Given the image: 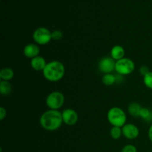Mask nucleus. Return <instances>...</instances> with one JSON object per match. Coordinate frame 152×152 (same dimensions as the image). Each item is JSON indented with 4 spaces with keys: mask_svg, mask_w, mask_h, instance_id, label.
Returning <instances> with one entry per match:
<instances>
[{
    "mask_svg": "<svg viewBox=\"0 0 152 152\" xmlns=\"http://www.w3.org/2000/svg\"><path fill=\"white\" fill-rule=\"evenodd\" d=\"M123 135L129 140H134L139 136L140 131L137 126L133 123H127L122 127Z\"/></svg>",
    "mask_w": 152,
    "mask_h": 152,
    "instance_id": "1a4fd4ad",
    "label": "nucleus"
},
{
    "mask_svg": "<svg viewBox=\"0 0 152 152\" xmlns=\"http://www.w3.org/2000/svg\"><path fill=\"white\" fill-rule=\"evenodd\" d=\"M148 138H149L150 141L152 142V125L149 127L148 129Z\"/></svg>",
    "mask_w": 152,
    "mask_h": 152,
    "instance_id": "b1692460",
    "label": "nucleus"
},
{
    "mask_svg": "<svg viewBox=\"0 0 152 152\" xmlns=\"http://www.w3.org/2000/svg\"><path fill=\"white\" fill-rule=\"evenodd\" d=\"M6 115H7V111H6V109L4 108V107L1 106L0 108V120L2 121L4 118H5Z\"/></svg>",
    "mask_w": 152,
    "mask_h": 152,
    "instance_id": "5701e85b",
    "label": "nucleus"
},
{
    "mask_svg": "<svg viewBox=\"0 0 152 152\" xmlns=\"http://www.w3.org/2000/svg\"><path fill=\"white\" fill-rule=\"evenodd\" d=\"M140 118L146 123H151L152 122V111L149 108L142 107L140 113Z\"/></svg>",
    "mask_w": 152,
    "mask_h": 152,
    "instance_id": "2eb2a0df",
    "label": "nucleus"
},
{
    "mask_svg": "<svg viewBox=\"0 0 152 152\" xmlns=\"http://www.w3.org/2000/svg\"><path fill=\"white\" fill-rule=\"evenodd\" d=\"M12 91V86L9 81L1 80L0 83V93L1 95H8Z\"/></svg>",
    "mask_w": 152,
    "mask_h": 152,
    "instance_id": "dca6fc26",
    "label": "nucleus"
},
{
    "mask_svg": "<svg viewBox=\"0 0 152 152\" xmlns=\"http://www.w3.org/2000/svg\"><path fill=\"white\" fill-rule=\"evenodd\" d=\"M65 102V96L59 91H53L48 95L46 105L50 110H58L62 108Z\"/></svg>",
    "mask_w": 152,
    "mask_h": 152,
    "instance_id": "39448f33",
    "label": "nucleus"
},
{
    "mask_svg": "<svg viewBox=\"0 0 152 152\" xmlns=\"http://www.w3.org/2000/svg\"><path fill=\"white\" fill-rule=\"evenodd\" d=\"M47 62L44 57L40 56H37L33 58L31 60V66L34 70L37 71H43L45 68Z\"/></svg>",
    "mask_w": 152,
    "mask_h": 152,
    "instance_id": "9b49d317",
    "label": "nucleus"
},
{
    "mask_svg": "<svg viewBox=\"0 0 152 152\" xmlns=\"http://www.w3.org/2000/svg\"><path fill=\"white\" fill-rule=\"evenodd\" d=\"M63 123L67 126H74L78 122V114L76 111L71 108H66L62 112Z\"/></svg>",
    "mask_w": 152,
    "mask_h": 152,
    "instance_id": "6e6552de",
    "label": "nucleus"
},
{
    "mask_svg": "<svg viewBox=\"0 0 152 152\" xmlns=\"http://www.w3.org/2000/svg\"><path fill=\"white\" fill-rule=\"evenodd\" d=\"M125 56V49L121 45H114L111 50V57L115 61L123 59Z\"/></svg>",
    "mask_w": 152,
    "mask_h": 152,
    "instance_id": "f8f14e48",
    "label": "nucleus"
},
{
    "mask_svg": "<svg viewBox=\"0 0 152 152\" xmlns=\"http://www.w3.org/2000/svg\"><path fill=\"white\" fill-rule=\"evenodd\" d=\"M142 107L137 102H132L128 106V111L133 117H140V113Z\"/></svg>",
    "mask_w": 152,
    "mask_h": 152,
    "instance_id": "ddd939ff",
    "label": "nucleus"
},
{
    "mask_svg": "<svg viewBox=\"0 0 152 152\" xmlns=\"http://www.w3.org/2000/svg\"><path fill=\"white\" fill-rule=\"evenodd\" d=\"M107 119L112 126L122 128L126 124V114L122 108L113 107L107 113Z\"/></svg>",
    "mask_w": 152,
    "mask_h": 152,
    "instance_id": "7ed1b4c3",
    "label": "nucleus"
},
{
    "mask_svg": "<svg viewBox=\"0 0 152 152\" xmlns=\"http://www.w3.org/2000/svg\"><path fill=\"white\" fill-rule=\"evenodd\" d=\"M65 73V65L58 60L48 62L42 74L45 78L49 82H58L63 78Z\"/></svg>",
    "mask_w": 152,
    "mask_h": 152,
    "instance_id": "f03ea898",
    "label": "nucleus"
},
{
    "mask_svg": "<svg viewBox=\"0 0 152 152\" xmlns=\"http://www.w3.org/2000/svg\"><path fill=\"white\" fill-rule=\"evenodd\" d=\"M149 72H150L149 68H148L147 66H145V65L141 66L140 68V73L141 75L143 76V77L146 75L147 74H148Z\"/></svg>",
    "mask_w": 152,
    "mask_h": 152,
    "instance_id": "4be33fe9",
    "label": "nucleus"
},
{
    "mask_svg": "<svg viewBox=\"0 0 152 152\" xmlns=\"http://www.w3.org/2000/svg\"><path fill=\"white\" fill-rule=\"evenodd\" d=\"M14 77V73L12 68H4L0 71V79L4 81H9Z\"/></svg>",
    "mask_w": 152,
    "mask_h": 152,
    "instance_id": "4468645a",
    "label": "nucleus"
},
{
    "mask_svg": "<svg viewBox=\"0 0 152 152\" xmlns=\"http://www.w3.org/2000/svg\"><path fill=\"white\" fill-rule=\"evenodd\" d=\"M110 135H111V138H113L114 140L120 139L122 135H123L122 128L117 127V126H113L111 128V131H110Z\"/></svg>",
    "mask_w": 152,
    "mask_h": 152,
    "instance_id": "a211bd4d",
    "label": "nucleus"
},
{
    "mask_svg": "<svg viewBox=\"0 0 152 152\" xmlns=\"http://www.w3.org/2000/svg\"><path fill=\"white\" fill-rule=\"evenodd\" d=\"M63 120H62V112L58 110H50L46 111L42 114L39 119L40 126L45 130L49 132L56 131L61 127Z\"/></svg>",
    "mask_w": 152,
    "mask_h": 152,
    "instance_id": "f257e3e1",
    "label": "nucleus"
},
{
    "mask_svg": "<svg viewBox=\"0 0 152 152\" xmlns=\"http://www.w3.org/2000/svg\"><path fill=\"white\" fill-rule=\"evenodd\" d=\"M116 61L111 56H105L99 60L98 69L104 74H111L115 70Z\"/></svg>",
    "mask_w": 152,
    "mask_h": 152,
    "instance_id": "0eeeda50",
    "label": "nucleus"
},
{
    "mask_svg": "<svg viewBox=\"0 0 152 152\" xmlns=\"http://www.w3.org/2000/svg\"><path fill=\"white\" fill-rule=\"evenodd\" d=\"M122 152H137V149L136 146L134 145H125L122 149Z\"/></svg>",
    "mask_w": 152,
    "mask_h": 152,
    "instance_id": "412c9836",
    "label": "nucleus"
},
{
    "mask_svg": "<svg viewBox=\"0 0 152 152\" xmlns=\"http://www.w3.org/2000/svg\"><path fill=\"white\" fill-rule=\"evenodd\" d=\"M143 83L148 88L152 90V71L143 77Z\"/></svg>",
    "mask_w": 152,
    "mask_h": 152,
    "instance_id": "6ab92c4d",
    "label": "nucleus"
},
{
    "mask_svg": "<svg viewBox=\"0 0 152 152\" xmlns=\"http://www.w3.org/2000/svg\"><path fill=\"white\" fill-rule=\"evenodd\" d=\"M134 62L129 58L124 57L120 60L116 61L115 71L120 75H129L134 71Z\"/></svg>",
    "mask_w": 152,
    "mask_h": 152,
    "instance_id": "20e7f679",
    "label": "nucleus"
},
{
    "mask_svg": "<svg viewBox=\"0 0 152 152\" xmlns=\"http://www.w3.org/2000/svg\"><path fill=\"white\" fill-rule=\"evenodd\" d=\"M102 82L106 86H112L116 83V76L112 74H104L102 78Z\"/></svg>",
    "mask_w": 152,
    "mask_h": 152,
    "instance_id": "f3484780",
    "label": "nucleus"
},
{
    "mask_svg": "<svg viewBox=\"0 0 152 152\" xmlns=\"http://www.w3.org/2000/svg\"><path fill=\"white\" fill-rule=\"evenodd\" d=\"M52 39H53L54 41H58V40H60L62 38V36L63 34L61 31L59 30H55L52 32Z\"/></svg>",
    "mask_w": 152,
    "mask_h": 152,
    "instance_id": "aec40b11",
    "label": "nucleus"
},
{
    "mask_svg": "<svg viewBox=\"0 0 152 152\" xmlns=\"http://www.w3.org/2000/svg\"><path fill=\"white\" fill-rule=\"evenodd\" d=\"M40 52V48L37 44L31 43L24 47L23 53L27 58L33 59L36 56H39V53Z\"/></svg>",
    "mask_w": 152,
    "mask_h": 152,
    "instance_id": "9d476101",
    "label": "nucleus"
},
{
    "mask_svg": "<svg viewBox=\"0 0 152 152\" xmlns=\"http://www.w3.org/2000/svg\"><path fill=\"white\" fill-rule=\"evenodd\" d=\"M52 32L45 27L37 28L33 34V39L37 45H45L52 39Z\"/></svg>",
    "mask_w": 152,
    "mask_h": 152,
    "instance_id": "423d86ee",
    "label": "nucleus"
}]
</instances>
